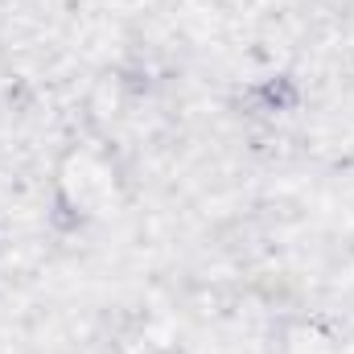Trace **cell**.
Wrapping results in <instances>:
<instances>
[{"label":"cell","instance_id":"obj_1","mask_svg":"<svg viewBox=\"0 0 354 354\" xmlns=\"http://www.w3.org/2000/svg\"><path fill=\"white\" fill-rule=\"evenodd\" d=\"M260 99H264L268 111H284V107L297 103V87L288 79H268L264 87H260Z\"/></svg>","mask_w":354,"mask_h":354}]
</instances>
